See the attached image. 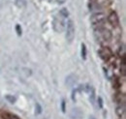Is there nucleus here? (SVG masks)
Instances as JSON below:
<instances>
[{"label": "nucleus", "mask_w": 126, "mask_h": 119, "mask_svg": "<svg viewBox=\"0 0 126 119\" xmlns=\"http://www.w3.org/2000/svg\"><path fill=\"white\" fill-rule=\"evenodd\" d=\"M105 18H106V15L103 13H96V14H93L90 17V21L92 23L93 26H100L101 24L104 23L105 21Z\"/></svg>", "instance_id": "1"}, {"label": "nucleus", "mask_w": 126, "mask_h": 119, "mask_svg": "<svg viewBox=\"0 0 126 119\" xmlns=\"http://www.w3.org/2000/svg\"><path fill=\"white\" fill-rule=\"evenodd\" d=\"M95 34H98V38H101L103 41H110L112 37L110 30L102 27H98V29L95 30Z\"/></svg>", "instance_id": "2"}, {"label": "nucleus", "mask_w": 126, "mask_h": 119, "mask_svg": "<svg viewBox=\"0 0 126 119\" xmlns=\"http://www.w3.org/2000/svg\"><path fill=\"white\" fill-rule=\"evenodd\" d=\"M75 38V25L72 20H69L67 22L66 27V39L69 43H71Z\"/></svg>", "instance_id": "3"}, {"label": "nucleus", "mask_w": 126, "mask_h": 119, "mask_svg": "<svg viewBox=\"0 0 126 119\" xmlns=\"http://www.w3.org/2000/svg\"><path fill=\"white\" fill-rule=\"evenodd\" d=\"M98 53H99V56L103 60H105V61H108L110 58L112 57V51L110 50V48L108 47V46H104V47L100 48Z\"/></svg>", "instance_id": "4"}, {"label": "nucleus", "mask_w": 126, "mask_h": 119, "mask_svg": "<svg viewBox=\"0 0 126 119\" xmlns=\"http://www.w3.org/2000/svg\"><path fill=\"white\" fill-rule=\"evenodd\" d=\"M65 28V22L63 19H59L57 17L54 18L53 20V29L55 30L56 32H62Z\"/></svg>", "instance_id": "5"}, {"label": "nucleus", "mask_w": 126, "mask_h": 119, "mask_svg": "<svg viewBox=\"0 0 126 119\" xmlns=\"http://www.w3.org/2000/svg\"><path fill=\"white\" fill-rule=\"evenodd\" d=\"M108 20H109V22H110L113 27H116V26H118V24H119L118 16L116 15V13H114V12H111L110 15H109Z\"/></svg>", "instance_id": "6"}, {"label": "nucleus", "mask_w": 126, "mask_h": 119, "mask_svg": "<svg viewBox=\"0 0 126 119\" xmlns=\"http://www.w3.org/2000/svg\"><path fill=\"white\" fill-rule=\"evenodd\" d=\"M77 80H78V78H77V75L76 74H70V75H68L66 77V84L68 86L72 87V86H74L76 84Z\"/></svg>", "instance_id": "7"}, {"label": "nucleus", "mask_w": 126, "mask_h": 119, "mask_svg": "<svg viewBox=\"0 0 126 119\" xmlns=\"http://www.w3.org/2000/svg\"><path fill=\"white\" fill-rule=\"evenodd\" d=\"M113 100H114L115 103H117V104H124V102H125V95L123 93H116L113 96Z\"/></svg>", "instance_id": "8"}, {"label": "nucleus", "mask_w": 126, "mask_h": 119, "mask_svg": "<svg viewBox=\"0 0 126 119\" xmlns=\"http://www.w3.org/2000/svg\"><path fill=\"white\" fill-rule=\"evenodd\" d=\"M82 112L79 110V108H74L71 112V118L72 119H80L82 117Z\"/></svg>", "instance_id": "9"}, {"label": "nucleus", "mask_w": 126, "mask_h": 119, "mask_svg": "<svg viewBox=\"0 0 126 119\" xmlns=\"http://www.w3.org/2000/svg\"><path fill=\"white\" fill-rule=\"evenodd\" d=\"M115 111H116V114H117L119 117H122V116L124 115V113H125V104H119V105H117Z\"/></svg>", "instance_id": "10"}, {"label": "nucleus", "mask_w": 126, "mask_h": 119, "mask_svg": "<svg viewBox=\"0 0 126 119\" xmlns=\"http://www.w3.org/2000/svg\"><path fill=\"white\" fill-rule=\"evenodd\" d=\"M118 55L121 58H125V46L124 45H120L118 48Z\"/></svg>", "instance_id": "11"}, {"label": "nucleus", "mask_w": 126, "mask_h": 119, "mask_svg": "<svg viewBox=\"0 0 126 119\" xmlns=\"http://www.w3.org/2000/svg\"><path fill=\"white\" fill-rule=\"evenodd\" d=\"M120 73L122 75L126 74V63H125V58H122V63H121V67H120Z\"/></svg>", "instance_id": "12"}, {"label": "nucleus", "mask_w": 126, "mask_h": 119, "mask_svg": "<svg viewBox=\"0 0 126 119\" xmlns=\"http://www.w3.org/2000/svg\"><path fill=\"white\" fill-rule=\"evenodd\" d=\"M5 99H6L8 102H10L11 104L16 103V96H13V95H6V96H5Z\"/></svg>", "instance_id": "13"}, {"label": "nucleus", "mask_w": 126, "mask_h": 119, "mask_svg": "<svg viewBox=\"0 0 126 119\" xmlns=\"http://www.w3.org/2000/svg\"><path fill=\"white\" fill-rule=\"evenodd\" d=\"M59 14L62 16V18H65V17H68V16H69V11H68L66 8H62V9L60 10Z\"/></svg>", "instance_id": "14"}, {"label": "nucleus", "mask_w": 126, "mask_h": 119, "mask_svg": "<svg viewBox=\"0 0 126 119\" xmlns=\"http://www.w3.org/2000/svg\"><path fill=\"white\" fill-rule=\"evenodd\" d=\"M81 57L82 59H86V46L84 44H81Z\"/></svg>", "instance_id": "15"}, {"label": "nucleus", "mask_w": 126, "mask_h": 119, "mask_svg": "<svg viewBox=\"0 0 126 119\" xmlns=\"http://www.w3.org/2000/svg\"><path fill=\"white\" fill-rule=\"evenodd\" d=\"M90 96H89V101L91 102V104H94V99H95V92L94 89H92L90 92Z\"/></svg>", "instance_id": "16"}, {"label": "nucleus", "mask_w": 126, "mask_h": 119, "mask_svg": "<svg viewBox=\"0 0 126 119\" xmlns=\"http://www.w3.org/2000/svg\"><path fill=\"white\" fill-rule=\"evenodd\" d=\"M16 34L18 35V36H20L21 35V28H20V26L17 24L16 26Z\"/></svg>", "instance_id": "17"}, {"label": "nucleus", "mask_w": 126, "mask_h": 119, "mask_svg": "<svg viewBox=\"0 0 126 119\" xmlns=\"http://www.w3.org/2000/svg\"><path fill=\"white\" fill-rule=\"evenodd\" d=\"M97 102H98V104H99V107L100 108H102V106H103V100H102V98H98L97 99Z\"/></svg>", "instance_id": "18"}, {"label": "nucleus", "mask_w": 126, "mask_h": 119, "mask_svg": "<svg viewBox=\"0 0 126 119\" xmlns=\"http://www.w3.org/2000/svg\"><path fill=\"white\" fill-rule=\"evenodd\" d=\"M36 107H37V113H41V111H42V108H41L40 104H36Z\"/></svg>", "instance_id": "19"}, {"label": "nucleus", "mask_w": 126, "mask_h": 119, "mask_svg": "<svg viewBox=\"0 0 126 119\" xmlns=\"http://www.w3.org/2000/svg\"><path fill=\"white\" fill-rule=\"evenodd\" d=\"M62 111L65 112V101H62Z\"/></svg>", "instance_id": "20"}, {"label": "nucleus", "mask_w": 126, "mask_h": 119, "mask_svg": "<svg viewBox=\"0 0 126 119\" xmlns=\"http://www.w3.org/2000/svg\"><path fill=\"white\" fill-rule=\"evenodd\" d=\"M11 119H18L16 116H15V115H11V117H10Z\"/></svg>", "instance_id": "21"}, {"label": "nucleus", "mask_w": 126, "mask_h": 119, "mask_svg": "<svg viewBox=\"0 0 126 119\" xmlns=\"http://www.w3.org/2000/svg\"><path fill=\"white\" fill-rule=\"evenodd\" d=\"M89 119H95V118L93 117V116H90V117H89Z\"/></svg>", "instance_id": "22"}]
</instances>
